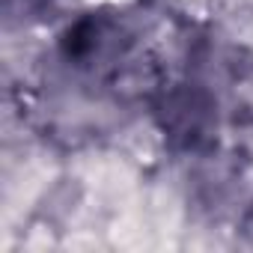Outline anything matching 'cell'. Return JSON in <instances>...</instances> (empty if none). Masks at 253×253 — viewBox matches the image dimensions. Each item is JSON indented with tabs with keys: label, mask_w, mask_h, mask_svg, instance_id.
<instances>
[{
	"label": "cell",
	"mask_w": 253,
	"mask_h": 253,
	"mask_svg": "<svg viewBox=\"0 0 253 253\" xmlns=\"http://www.w3.org/2000/svg\"><path fill=\"white\" fill-rule=\"evenodd\" d=\"M9 3H12V0H9ZM21 3L24 6H36V3H48V0H21Z\"/></svg>",
	"instance_id": "cell-1"
}]
</instances>
